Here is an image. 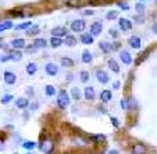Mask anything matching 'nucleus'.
<instances>
[{
	"label": "nucleus",
	"mask_w": 157,
	"mask_h": 154,
	"mask_svg": "<svg viewBox=\"0 0 157 154\" xmlns=\"http://www.w3.org/2000/svg\"><path fill=\"white\" fill-rule=\"evenodd\" d=\"M57 104H59V107L63 110H65L70 106V96L65 90H61V92L59 93V96H57Z\"/></svg>",
	"instance_id": "f257e3e1"
},
{
	"label": "nucleus",
	"mask_w": 157,
	"mask_h": 154,
	"mask_svg": "<svg viewBox=\"0 0 157 154\" xmlns=\"http://www.w3.org/2000/svg\"><path fill=\"white\" fill-rule=\"evenodd\" d=\"M52 35L56 36V38H63V36L68 35V29L65 27H56L52 29Z\"/></svg>",
	"instance_id": "f03ea898"
},
{
	"label": "nucleus",
	"mask_w": 157,
	"mask_h": 154,
	"mask_svg": "<svg viewBox=\"0 0 157 154\" xmlns=\"http://www.w3.org/2000/svg\"><path fill=\"white\" fill-rule=\"evenodd\" d=\"M39 148H40V151H43V153H46V154H52L53 153L54 145L52 142H49V140H44V142L39 146Z\"/></svg>",
	"instance_id": "7ed1b4c3"
},
{
	"label": "nucleus",
	"mask_w": 157,
	"mask_h": 154,
	"mask_svg": "<svg viewBox=\"0 0 157 154\" xmlns=\"http://www.w3.org/2000/svg\"><path fill=\"white\" fill-rule=\"evenodd\" d=\"M71 29L74 31V32H82V31L85 29V22H83V20H75V21H72Z\"/></svg>",
	"instance_id": "20e7f679"
},
{
	"label": "nucleus",
	"mask_w": 157,
	"mask_h": 154,
	"mask_svg": "<svg viewBox=\"0 0 157 154\" xmlns=\"http://www.w3.org/2000/svg\"><path fill=\"white\" fill-rule=\"evenodd\" d=\"M44 68H46V72H48L50 77H54V75L59 74V67H57L54 62H48Z\"/></svg>",
	"instance_id": "39448f33"
},
{
	"label": "nucleus",
	"mask_w": 157,
	"mask_h": 154,
	"mask_svg": "<svg viewBox=\"0 0 157 154\" xmlns=\"http://www.w3.org/2000/svg\"><path fill=\"white\" fill-rule=\"evenodd\" d=\"M101 29H103V25H101L100 21H96V22H93L92 25H90V35H99V33L101 32Z\"/></svg>",
	"instance_id": "423d86ee"
},
{
	"label": "nucleus",
	"mask_w": 157,
	"mask_h": 154,
	"mask_svg": "<svg viewBox=\"0 0 157 154\" xmlns=\"http://www.w3.org/2000/svg\"><path fill=\"white\" fill-rule=\"evenodd\" d=\"M15 81H17V77H15L14 72H10V71L4 72V82H6L7 85H14Z\"/></svg>",
	"instance_id": "0eeeda50"
},
{
	"label": "nucleus",
	"mask_w": 157,
	"mask_h": 154,
	"mask_svg": "<svg viewBox=\"0 0 157 154\" xmlns=\"http://www.w3.org/2000/svg\"><path fill=\"white\" fill-rule=\"evenodd\" d=\"M96 79L100 83H107L109 82V75H107V72L99 69V71H96Z\"/></svg>",
	"instance_id": "6e6552de"
},
{
	"label": "nucleus",
	"mask_w": 157,
	"mask_h": 154,
	"mask_svg": "<svg viewBox=\"0 0 157 154\" xmlns=\"http://www.w3.org/2000/svg\"><path fill=\"white\" fill-rule=\"evenodd\" d=\"M118 24H120V28H121L122 31H129L131 28H132V22H131L129 20H127V18H121Z\"/></svg>",
	"instance_id": "1a4fd4ad"
},
{
	"label": "nucleus",
	"mask_w": 157,
	"mask_h": 154,
	"mask_svg": "<svg viewBox=\"0 0 157 154\" xmlns=\"http://www.w3.org/2000/svg\"><path fill=\"white\" fill-rule=\"evenodd\" d=\"M83 95H85L86 100H93V99H95V89H93L92 86H88V88H85Z\"/></svg>",
	"instance_id": "9d476101"
},
{
	"label": "nucleus",
	"mask_w": 157,
	"mask_h": 154,
	"mask_svg": "<svg viewBox=\"0 0 157 154\" xmlns=\"http://www.w3.org/2000/svg\"><path fill=\"white\" fill-rule=\"evenodd\" d=\"M111 97H113V93L110 92V90H103V92L100 93V99L103 103H109L110 100H111Z\"/></svg>",
	"instance_id": "9b49d317"
},
{
	"label": "nucleus",
	"mask_w": 157,
	"mask_h": 154,
	"mask_svg": "<svg viewBox=\"0 0 157 154\" xmlns=\"http://www.w3.org/2000/svg\"><path fill=\"white\" fill-rule=\"evenodd\" d=\"M28 104H29V101H28L27 97H18L17 100H15V106H17L18 108H25Z\"/></svg>",
	"instance_id": "f8f14e48"
},
{
	"label": "nucleus",
	"mask_w": 157,
	"mask_h": 154,
	"mask_svg": "<svg viewBox=\"0 0 157 154\" xmlns=\"http://www.w3.org/2000/svg\"><path fill=\"white\" fill-rule=\"evenodd\" d=\"M146 147L143 145H133L132 146V154H145Z\"/></svg>",
	"instance_id": "ddd939ff"
},
{
	"label": "nucleus",
	"mask_w": 157,
	"mask_h": 154,
	"mask_svg": "<svg viewBox=\"0 0 157 154\" xmlns=\"http://www.w3.org/2000/svg\"><path fill=\"white\" fill-rule=\"evenodd\" d=\"M99 47L101 49L103 53H110V51L113 50V46L110 45L109 42H100V43H99Z\"/></svg>",
	"instance_id": "4468645a"
},
{
	"label": "nucleus",
	"mask_w": 157,
	"mask_h": 154,
	"mask_svg": "<svg viewBox=\"0 0 157 154\" xmlns=\"http://www.w3.org/2000/svg\"><path fill=\"white\" fill-rule=\"evenodd\" d=\"M21 57H22V54H21V51H11V53L9 54V57H6L4 58V61H7V60H14V61H18V60H21Z\"/></svg>",
	"instance_id": "2eb2a0df"
},
{
	"label": "nucleus",
	"mask_w": 157,
	"mask_h": 154,
	"mask_svg": "<svg viewBox=\"0 0 157 154\" xmlns=\"http://www.w3.org/2000/svg\"><path fill=\"white\" fill-rule=\"evenodd\" d=\"M11 46L14 49H22L25 47V40L24 39H14V40H11Z\"/></svg>",
	"instance_id": "dca6fc26"
},
{
	"label": "nucleus",
	"mask_w": 157,
	"mask_h": 154,
	"mask_svg": "<svg viewBox=\"0 0 157 154\" xmlns=\"http://www.w3.org/2000/svg\"><path fill=\"white\" fill-rule=\"evenodd\" d=\"M120 56H121V60H122V62H124V64H131V62H132V56H131L129 53H128V51H121V54H120Z\"/></svg>",
	"instance_id": "f3484780"
},
{
	"label": "nucleus",
	"mask_w": 157,
	"mask_h": 154,
	"mask_svg": "<svg viewBox=\"0 0 157 154\" xmlns=\"http://www.w3.org/2000/svg\"><path fill=\"white\" fill-rule=\"evenodd\" d=\"M129 45L132 46L133 49H139L140 47V39L138 38V36H132V38L129 39Z\"/></svg>",
	"instance_id": "a211bd4d"
},
{
	"label": "nucleus",
	"mask_w": 157,
	"mask_h": 154,
	"mask_svg": "<svg viewBox=\"0 0 157 154\" xmlns=\"http://www.w3.org/2000/svg\"><path fill=\"white\" fill-rule=\"evenodd\" d=\"M36 71H38V67H36L35 62H29V64L27 65V74L28 75H33Z\"/></svg>",
	"instance_id": "6ab92c4d"
},
{
	"label": "nucleus",
	"mask_w": 157,
	"mask_h": 154,
	"mask_svg": "<svg viewBox=\"0 0 157 154\" xmlns=\"http://www.w3.org/2000/svg\"><path fill=\"white\" fill-rule=\"evenodd\" d=\"M81 40H82L83 45H90V43L93 42V38H92V35H89V33H83L82 38H81Z\"/></svg>",
	"instance_id": "aec40b11"
},
{
	"label": "nucleus",
	"mask_w": 157,
	"mask_h": 154,
	"mask_svg": "<svg viewBox=\"0 0 157 154\" xmlns=\"http://www.w3.org/2000/svg\"><path fill=\"white\" fill-rule=\"evenodd\" d=\"M92 60H93V57H92V54H90V51L83 50V53H82V61L83 62H92Z\"/></svg>",
	"instance_id": "412c9836"
},
{
	"label": "nucleus",
	"mask_w": 157,
	"mask_h": 154,
	"mask_svg": "<svg viewBox=\"0 0 157 154\" xmlns=\"http://www.w3.org/2000/svg\"><path fill=\"white\" fill-rule=\"evenodd\" d=\"M109 67H110V69L111 71H114V72H120V67H118V64H117V61L116 60H109Z\"/></svg>",
	"instance_id": "4be33fe9"
},
{
	"label": "nucleus",
	"mask_w": 157,
	"mask_h": 154,
	"mask_svg": "<svg viewBox=\"0 0 157 154\" xmlns=\"http://www.w3.org/2000/svg\"><path fill=\"white\" fill-rule=\"evenodd\" d=\"M65 45L67 46H75L77 45V39L72 35H67L65 36Z\"/></svg>",
	"instance_id": "5701e85b"
},
{
	"label": "nucleus",
	"mask_w": 157,
	"mask_h": 154,
	"mask_svg": "<svg viewBox=\"0 0 157 154\" xmlns=\"http://www.w3.org/2000/svg\"><path fill=\"white\" fill-rule=\"evenodd\" d=\"M11 28H13L11 21H3V22L0 24V32H2V31H6V29H11Z\"/></svg>",
	"instance_id": "b1692460"
},
{
	"label": "nucleus",
	"mask_w": 157,
	"mask_h": 154,
	"mask_svg": "<svg viewBox=\"0 0 157 154\" xmlns=\"http://www.w3.org/2000/svg\"><path fill=\"white\" fill-rule=\"evenodd\" d=\"M50 45L53 46V47H59V46L63 45V40L60 38H56V36H53V38H52V40H50Z\"/></svg>",
	"instance_id": "393cba45"
},
{
	"label": "nucleus",
	"mask_w": 157,
	"mask_h": 154,
	"mask_svg": "<svg viewBox=\"0 0 157 154\" xmlns=\"http://www.w3.org/2000/svg\"><path fill=\"white\" fill-rule=\"evenodd\" d=\"M46 43L48 42L44 40V39H35V42H33L35 47H46Z\"/></svg>",
	"instance_id": "a878e982"
},
{
	"label": "nucleus",
	"mask_w": 157,
	"mask_h": 154,
	"mask_svg": "<svg viewBox=\"0 0 157 154\" xmlns=\"http://www.w3.org/2000/svg\"><path fill=\"white\" fill-rule=\"evenodd\" d=\"M61 65L63 67H72L74 65V61H72L71 58H61Z\"/></svg>",
	"instance_id": "bb28decb"
},
{
	"label": "nucleus",
	"mask_w": 157,
	"mask_h": 154,
	"mask_svg": "<svg viewBox=\"0 0 157 154\" xmlns=\"http://www.w3.org/2000/svg\"><path fill=\"white\" fill-rule=\"evenodd\" d=\"M65 4L70 7H78V6H81V0H67Z\"/></svg>",
	"instance_id": "cd10ccee"
},
{
	"label": "nucleus",
	"mask_w": 157,
	"mask_h": 154,
	"mask_svg": "<svg viewBox=\"0 0 157 154\" xmlns=\"http://www.w3.org/2000/svg\"><path fill=\"white\" fill-rule=\"evenodd\" d=\"M56 93V88L53 85H48L46 86V95L48 96H53Z\"/></svg>",
	"instance_id": "c85d7f7f"
},
{
	"label": "nucleus",
	"mask_w": 157,
	"mask_h": 154,
	"mask_svg": "<svg viewBox=\"0 0 157 154\" xmlns=\"http://www.w3.org/2000/svg\"><path fill=\"white\" fill-rule=\"evenodd\" d=\"M71 93H72L74 100H79V99H81V92H79V89H78V88H74V89L71 90Z\"/></svg>",
	"instance_id": "c756f323"
},
{
	"label": "nucleus",
	"mask_w": 157,
	"mask_h": 154,
	"mask_svg": "<svg viewBox=\"0 0 157 154\" xmlns=\"http://www.w3.org/2000/svg\"><path fill=\"white\" fill-rule=\"evenodd\" d=\"M31 25H32V22H24V24L17 25V27H15V29H17V31H20V29H28Z\"/></svg>",
	"instance_id": "7c9ffc66"
},
{
	"label": "nucleus",
	"mask_w": 157,
	"mask_h": 154,
	"mask_svg": "<svg viewBox=\"0 0 157 154\" xmlns=\"http://www.w3.org/2000/svg\"><path fill=\"white\" fill-rule=\"evenodd\" d=\"M28 35L29 36H32V35H36V33H39V27H32V28H29V29H28Z\"/></svg>",
	"instance_id": "2f4dec72"
},
{
	"label": "nucleus",
	"mask_w": 157,
	"mask_h": 154,
	"mask_svg": "<svg viewBox=\"0 0 157 154\" xmlns=\"http://www.w3.org/2000/svg\"><path fill=\"white\" fill-rule=\"evenodd\" d=\"M81 81H82V82H88L89 81V72L88 71H81Z\"/></svg>",
	"instance_id": "473e14b6"
},
{
	"label": "nucleus",
	"mask_w": 157,
	"mask_h": 154,
	"mask_svg": "<svg viewBox=\"0 0 157 154\" xmlns=\"http://www.w3.org/2000/svg\"><path fill=\"white\" fill-rule=\"evenodd\" d=\"M106 17L109 18V20H114V18L118 17V11H109L106 14Z\"/></svg>",
	"instance_id": "72a5a7b5"
},
{
	"label": "nucleus",
	"mask_w": 157,
	"mask_h": 154,
	"mask_svg": "<svg viewBox=\"0 0 157 154\" xmlns=\"http://www.w3.org/2000/svg\"><path fill=\"white\" fill-rule=\"evenodd\" d=\"M90 139L95 140V142H104V140H106V136H103V135H95V136H92Z\"/></svg>",
	"instance_id": "f704fd0d"
},
{
	"label": "nucleus",
	"mask_w": 157,
	"mask_h": 154,
	"mask_svg": "<svg viewBox=\"0 0 157 154\" xmlns=\"http://www.w3.org/2000/svg\"><path fill=\"white\" fill-rule=\"evenodd\" d=\"M22 147L27 148V150H32V148L35 147V142H25L24 145H22Z\"/></svg>",
	"instance_id": "c9c22d12"
},
{
	"label": "nucleus",
	"mask_w": 157,
	"mask_h": 154,
	"mask_svg": "<svg viewBox=\"0 0 157 154\" xmlns=\"http://www.w3.org/2000/svg\"><path fill=\"white\" fill-rule=\"evenodd\" d=\"M10 100H13V96H11V95H6V96H3V99H2V103H3V104H7Z\"/></svg>",
	"instance_id": "e433bc0d"
},
{
	"label": "nucleus",
	"mask_w": 157,
	"mask_h": 154,
	"mask_svg": "<svg viewBox=\"0 0 157 154\" xmlns=\"http://www.w3.org/2000/svg\"><path fill=\"white\" fill-rule=\"evenodd\" d=\"M136 10H138V13H143L145 6H142V4H136Z\"/></svg>",
	"instance_id": "4c0bfd02"
},
{
	"label": "nucleus",
	"mask_w": 157,
	"mask_h": 154,
	"mask_svg": "<svg viewBox=\"0 0 157 154\" xmlns=\"http://www.w3.org/2000/svg\"><path fill=\"white\" fill-rule=\"evenodd\" d=\"M111 122H113V125H114V126H116V128H118V126H120V124H118V119H117V118H114V117H113V118H111Z\"/></svg>",
	"instance_id": "58836bf2"
},
{
	"label": "nucleus",
	"mask_w": 157,
	"mask_h": 154,
	"mask_svg": "<svg viewBox=\"0 0 157 154\" xmlns=\"http://www.w3.org/2000/svg\"><path fill=\"white\" fill-rule=\"evenodd\" d=\"M118 6L121 7V9H124V10H128V4H125V3H121V2H120Z\"/></svg>",
	"instance_id": "ea45409f"
},
{
	"label": "nucleus",
	"mask_w": 157,
	"mask_h": 154,
	"mask_svg": "<svg viewBox=\"0 0 157 154\" xmlns=\"http://www.w3.org/2000/svg\"><path fill=\"white\" fill-rule=\"evenodd\" d=\"M121 107L124 110H127L128 108V106H127V100H121Z\"/></svg>",
	"instance_id": "a19ab883"
},
{
	"label": "nucleus",
	"mask_w": 157,
	"mask_h": 154,
	"mask_svg": "<svg viewBox=\"0 0 157 154\" xmlns=\"http://www.w3.org/2000/svg\"><path fill=\"white\" fill-rule=\"evenodd\" d=\"M83 14H85V15H92L93 11H92V10H85V11H83Z\"/></svg>",
	"instance_id": "79ce46f5"
},
{
	"label": "nucleus",
	"mask_w": 157,
	"mask_h": 154,
	"mask_svg": "<svg viewBox=\"0 0 157 154\" xmlns=\"http://www.w3.org/2000/svg\"><path fill=\"white\" fill-rule=\"evenodd\" d=\"M110 33H111V36H114V38H117V36H118V33H117V31H110Z\"/></svg>",
	"instance_id": "37998d69"
},
{
	"label": "nucleus",
	"mask_w": 157,
	"mask_h": 154,
	"mask_svg": "<svg viewBox=\"0 0 157 154\" xmlns=\"http://www.w3.org/2000/svg\"><path fill=\"white\" fill-rule=\"evenodd\" d=\"M113 86H114V89H118V88H120V82H116Z\"/></svg>",
	"instance_id": "c03bdc74"
},
{
	"label": "nucleus",
	"mask_w": 157,
	"mask_h": 154,
	"mask_svg": "<svg viewBox=\"0 0 157 154\" xmlns=\"http://www.w3.org/2000/svg\"><path fill=\"white\" fill-rule=\"evenodd\" d=\"M110 154H118V151H117V150H111V151H110Z\"/></svg>",
	"instance_id": "a18cd8bd"
},
{
	"label": "nucleus",
	"mask_w": 157,
	"mask_h": 154,
	"mask_svg": "<svg viewBox=\"0 0 157 154\" xmlns=\"http://www.w3.org/2000/svg\"><path fill=\"white\" fill-rule=\"evenodd\" d=\"M2 145H3V140L0 139V147H2Z\"/></svg>",
	"instance_id": "49530a36"
},
{
	"label": "nucleus",
	"mask_w": 157,
	"mask_h": 154,
	"mask_svg": "<svg viewBox=\"0 0 157 154\" xmlns=\"http://www.w3.org/2000/svg\"><path fill=\"white\" fill-rule=\"evenodd\" d=\"M2 43H3V42H2V39H0V47H2V46H3V45H2Z\"/></svg>",
	"instance_id": "de8ad7c7"
},
{
	"label": "nucleus",
	"mask_w": 157,
	"mask_h": 154,
	"mask_svg": "<svg viewBox=\"0 0 157 154\" xmlns=\"http://www.w3.org/2000/svg\"><path fill=\"white\" fill-rule=\"evenodd\" d=\"M0 61H2V57H0Z\"/></svg>",
	"instance_id": "09e8293b"
},
{
	"label": "nucleus",
	"mask_w": 157,
	"mask_h": 154,
	"mask_svg": "<svg viewBox=\"0 0 157 154\" xmlns=\"http://www.w3.org/2000/svg\"><path fill=\"white\" fill-rule=\"evenodd\" d=\"M27 154H31V153H27Z\"/></svg>",
	"instance_id": "8fccbe9b"
},
{
	"label": "nucleus",
	"mask_w": 157,
	"mask_h": 154,
	"mask_svg": "<svg viewBox=\"0 0 157 154\" xmlns=\"http://www.w3.org/2000/svg\"><path fill=\"white\" fill-rule=\"evenodd\" d=\"M140 2H143V0H140Z\"/></svg>",
	"instance_id": "3c124183"
}]
</instances>
